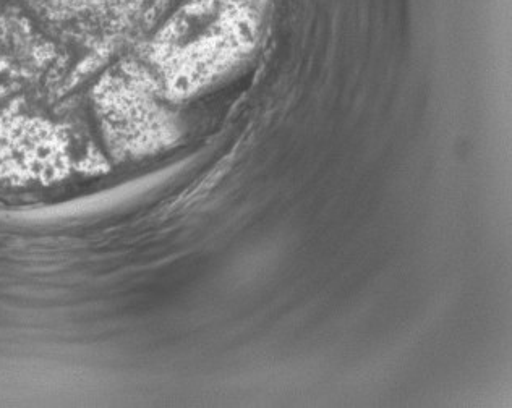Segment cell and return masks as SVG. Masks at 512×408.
Wrapping results in <instances>:
<instances>
[{
    "label": "cell",
    "mask_w": 512,
    "mask_h": 408,
    "mask_svg": "<svg viewBox=\"0 0 512 408\" xmlns=\"http://www.w3.org/2000/svg\"><path fill=\"white\" fill-rule=\"evenodd\" d=\"M151 81V77L125 72L99 85V115L106 140L120 158L150 153L172 140V127L154 102Z\"/></svg>",
    "instance_id": "cell-2"
},
{
    "label": "cell",
    "mask_w": 512,
    "mask_h": 408,
    "mask_svg": "<svg viewBox=\"0 0 512 408\" xmlns=\"http://www.w3.org/2000/svg\"><path fill=\"white\" fill-rule=\"evenodd\" d=\"M263 0H192L167 25L151 62L167 98H184L218 80L255 43Z\"/></svg>",
    "instance_id": "cell-1"
}]
</instances>
